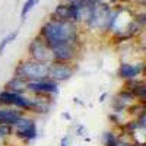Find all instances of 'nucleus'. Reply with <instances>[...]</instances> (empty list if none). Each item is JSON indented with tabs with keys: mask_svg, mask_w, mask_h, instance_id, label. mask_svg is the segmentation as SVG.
<instances>
[{
	"mask_svg": "<svg viewBox=\"0 0 146 146\" xmlns=\"http://www.w3.org/2000/svg\"><path fill=\"white\" fill-rule=\"evenodd\" d=\"M36 35L50 47V50L62 44H82L79 25L69 21H57L50 18L41 25Z\"/></svg>",
	"mask_w": 146,
	"mask_h": 146,
	"instance_id": "f257e3e1",
	"label": "nucleus"
},
{
	"mask_svg": "<svg viewBox=\"0 0 146 146\" xmlns=\"http://www.w3.org/2000/svg\"><path fill=\"white\" fill-rule=\"evenodd\" d=\"M13 75L25 79L27 82L48 79V64L35 62V60H31V58L25 57L15 66Z\"/></svg>",
	"mask_w": 146,
	"mask_h": 146,
	"instance_id": "f03ea898",
	"label": "nucleus"
},
{
	"mask_svg": "<svg viewBox=\"0 0 146 146\" xmlns=\"http://www.w3.org/2000/svg\"><path fill=\"white\" fill-rule=\"evenodd\" d=\"M12 136L15 139L23 142V143H31L38 137V124L36 118L31 114H23L16 124L12 127Z\"/></svg>",
	"mask_w": 146,
	"mask_h": 146,
	"instance_id": "7ed1b4c3",
	"label": "nucleus"
},
{
	"mask_svg": "<svg viewBox=\"0 0 146 146\" xmlns=\"http://www.w3.org/2000/svg\"><path fill=\"white\" fill-rule=\"evenodd\" d=\"M78 72L76 63H60L51 62L48 64V79L56 83H64L69 82Z\"/></svg>",
	"mask_w": 146,
	"mask_h": 146,
	"instance_id": "20e7f679",
	"label": "nucleus"
},
{
	"mask_svg": "<svg viewBox=\"0 0 146 146\" xmlns=\"http://www.w3.org/2000/svg\"><path fill=\"white\" fill-rule=\"evenodd\" d=\"M0 105L13 107L21 111L29 114L31 111V95L29 94H16L6 89L0 91Z\"/></svg>",
	"mask_w": 146,
	"mask_h": 146,
	"instance_id": "39448f33",
	"label": "nucleus"
},
{
	"mask_svg": "<svg viewBox=\"0 0 146 146\" xmlns=\"http://www.w3.org/2000/svg\"><path fill=\"white\" fill-rule=\"evenodd\" d=\"M28 58L35 60V62H40V63H45V64H50L53 62V56H51V50L38 35H35L34 38L29 41L28 44Z\"/></svg>",
	"mask_w": 146,
	"mask_h": 146,
	"instance_id": "423d86ee",
	"label": "nucleus"
},
{
	"mask_svg": "<svg viewBox=\"0 0 146 146\" xmlns=\"http://www.w3.org/2000/svg\"><path fill=\"white\" fill-rule=\"evenodd\" d=\"M82 53V44H62L51 48L53 62L60 63H76Z\"/></svg>",
	"mask_w": 146,
	"mask_h": 146,
	"instance_id": "0eeeda50",
	"label": "nucleus"
},
{
	"mask_svg": "<svg viewBox=\"0 0 146 146\" xmlns=\"http://www.w3.org/2000/svg\"><path fill=\"white\" fill-rule=\"evenodd\" d=\"M27 92L29 95L36 96H48V98H54L60 92V85L50 80V79H42V80H35L27 83Z\"/></svg>",
	"mask_w": 146,
	"mask_h": 146,
	"instance_id": "6e6552de",
	"label": "nucleus"
},
{
	"mask_svg": "<svg viewBox=\"0 0 146 146\" xmlns=\"http://www.w3.org/2000/svg\"><path fill=\"white\" fill-rule=\"evenodd\" d=\"M143 73H145L143 62H121L117 69V76L123 82L142 79Z\"/></svg>",
	"mask_w": 146,
	"mask_h": 146,
	"instance_id": "1a4fd4ad",
	"label": "nucleus"
},
{
	"mask_svg": "<svg viewBox=\"0 0 146 146\" xmlns=\"http://www.w3.org/2000/svg\"><path fill=\"white\" fill-rule=\"evenodd\" d=\"M136 98L133 96L126 88H123L120 92H117L113 100H111V108L114 113H123V114H127V110L136 104Z\"/></svg>",
	"mask_w": 146,
	"mask_h": 146,
	"instance_id": "9d476101",
	"label": "nucleus"
},
{
	"mask_svg": "<svg viewBox=\"0 0 146 146\" xmlns=\"http://www.w3.org/2000/svg\"><path fill=\"white\" fill-rule=\"evenodd\" d=\"M53 98L48 96H36L31 95V115H45L51 111Z\"/></svg>",
	"mask_w": 146,
	"mask_h": 146,
	"instance_id": "9b49d317",
	"label": "nucleus"
},
{
	"mask_svg": "<svg viewBox=\"0 0 146 146\" xmlns=\"http://www.w3.org/2000/svg\"><path fill=\"white\" fill-rule=\"evenodd\" d=\"M27 113L21 111L18 108L13 107H6V105H0V124L2 126H9L13 127L16 124V121Z\"/></svg>",
	"mask_w": 146,
	"mask_h": 146,
	"instance_id": "f8f14e48",
	"label": "nucleus"
},
{
	"mask_svg": "<svg viewBox=\"0 0 146 146\" xmlns=\"http://www.w3.org/2000/svg\"><path fill=\"white\" fill-rule=\"evenodd\" d=\"M124 88L135 96L137 102L145 104V95H146V85L143 79H135V80H129L124 82Z\"/></svg>",
	"mask_w": 146,
	"mask_h": 146,
	"instance_id": "ddd939ff",
	"label": "nucleus"
},
{
	"mask_svg": "<svg viewBox=\"0 0 146 146\" xmlns=\"http://www.w3.org/2000/svg\"><path fill=\"white\" fill-rule=\"evenodd\" d=\"M27 83H28V82H27L25 79L12 75V78L5 83L3 89L10 91V92H16V94H28V92H27Z\"/></svg>",
	"mask_w": 146,
	"mask_h": 146,
	"instance_id": "4468645a",
	"label": "nucleus"
},
{
	"mask_svg": "<svg viewBox=\"0 0 146 146\" xmlns=\"http://www.w3.org/2000/svg\"><path fill=\"white\" fill-rule=\"evenodd\" d=\"M51 19L69 21L70 22V6L67 3H58L51 13Z\"/></svg>",
	"mask_w": 146,
	"mask_h": 146,
	"instance_id": "2eb2a0df",
	"label": "nucleus"
},
{
	"mask_svg": "<svg viewBox=\"0 0 146 146\" xmlns=\"http://www.w3.org/2000/svg\"><path fill=\"white\" fill-rule=\"evenodd\" d=\"M120 136L118 133L114 130V129H110V130H105L101 136V142H102V146H115L120 140Z\"/></svg>",
	"mask_w": 146,
	"mask_h": 146,
	"instance_id": "dca6fc26",
	"label": "nucleus"
},
{
	"mask_svg": "<svg viewBox=\"0 0 146 146\" xmlns=\"http://www.w3.org/2000/svg\"><path fill=\"white\" fill-rule=\"evenodd\" d=\"M18 35H19V29H15V31L9 32L6 36H3L2 41H0V56L3 54V51L6 50V47H7L9 44H12V42L16 40V36H18Z\"/></svg>",
	"mask_w": 146,
	"mask_h": 146,
	"instance_id": "f3484780",
	"label": "nucleus"
},
{
	"mask_svg": "<svg viewBox=\"0 0 146 146\" xmlns=\"http://www.w3.org/2000/svg\"><path fill=\"white\" fill-rule=\"evenodd\" d=\"M36 5V0H25V3H23L22 9H21V18L22 21H25V18L28 16V13L34 9V6Z\"/></svg>",
	"mask_w": 146,
	"mask_h": 146,
	"instance_id": "a211bd4d",
	"label": "nucleus"
},
{
	"mask_svg": "<svg viewBox=\"0 0 146 146\" xmlns=\"http://www.w3.org/2000/svg\"><path fill=\"white\" fill-rule=\"evenodd\" d=\"M70 143H72L70 136H64V137H62V140H60V146H70Z\"/></svg>",
	"mask_w": 146,
	"mask_h": 146,
	"instance_id": "6ab92c4d",
	"label": "nucleus"
},
{
	"mask_svg": "<svg viewBox=\"0 0 146 146\" xmlns=\"http://www.w3.org/2000/svg\"><path fill=\"white\" fill-rule=\"evenodd\" d=\"M107 96H108V92H104V94H101V95H100V100H98V101H100V102H104Z\"/></svg>",
	"mask_w": 146,
	"mask_h": 146,
	"instance_id": "aec40b11",
	"label": "nucleus"
},
{
	"mask_svg": "<svg viewBox=\"0 0 146 146\" xmlns=\"http://www.w3.org/2000/svg\"><path fill=\"white\" fill-rule=\"evenodd\" d=\"M75 2H79V0H62V3H67V5L75 3Z\"/></svg>",
	"mask_w": 146,
	"mask_h": 146,
	"instance_id": "412c9836",
	"label": "nucleus"
},
{
	"mask_svg": "<svg viewBox=\"0 0 146 146\" xmlns=\"http://www.w3.org/2000/svg\"><path fill=\"white\" fill-rule=\"evenodd\" d=\"M63 117H66L67 120H70L72 117H70V114H67V113H63Z\"/></svg>",
	"mask_w": 146,
	"mask_h": 146,
	"instance_id": "4be33fe9",
	"label": "nucleus"
}]
</instances>
